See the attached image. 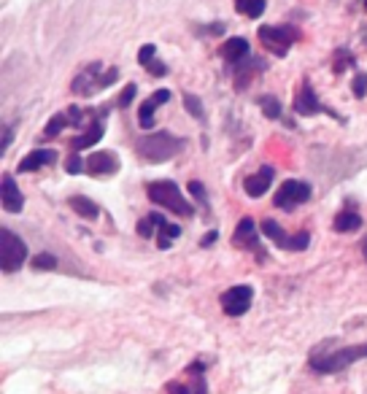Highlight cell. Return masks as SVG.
<instances>
[{"label": "cell", "instance_id": "cell-21", "mask_svg": "<svg viewBox=\"0 0 367 394\" xmlns=\"http://www.w3.org/2000/svg\"><path fill=\"white\" fill-rule=\"evenodd\" d=\"M262 232L268 235L270 241L275 243L278 248H287V251H292V235H287L284 230H281V224L273 222V219H265L262 222Z\"/></svg>", "mask_w": 367, "mask_h": 394}, {"label": "cell", "instance_id": "cell-12", "mask_svg": "<svg viewBox=\"0 0 367 394\" xmlns=\"http://www.w3.org/2000/svg\"><path fill=\"white\" fill-rule=\"evenodd\" d=\"M0 192H3V208H6L8 214H19V211L25 208L22 189L17 187V181H14L11 173H3V178H0Z\"/></svg>", "mask_w": 367, "mask_h": 394}, {"label": "cell", "instance_id": "cell-20", "mask_svg": "<svg viewBox=\"0 0 367 394\" xmlns=\"http://www.w3.org/2000/svg\"><path fill=\"white\" fill-rule=\"evenodd\" d=\"M68 205L74 208L78 214V219H87V222H95L100 216V205L92 200V197H84V195H74L68 197Z\"/></svg>", "mask_w": 367, "mask_h": 394}, {"label": "cell", "instance_id": "cell-31", "mask_svg": "<svg viewBox=\"0 0 367 394\" xmlns=\"http://www.w3.org/2000/svg\"><path fill=\"white\" fill-rule=\"evenodd\" d=\"M351 92H354V98H365L367 95V74H357L354 76V84H351Z\"/></svg>", "mask_w": 367, "mask_h": 394}, {"label": "cell", "instance_id": "cell-18", "mask_svg": "<svg viewBox=\"0 0 367 394\" xmlns=\"http://www.w3.org/2000/svg\"><path fill=\"white\" fill-rule=\"evenodd\" d=\"M248 41L241 38V35H235V38H227L224 44L219 46V54L221 60H227L230 65H238V62H244L246 57H248Z\"/></svg>", "mask_w": 367, "mask_h": 394}, {"label": "cell", "instance_id": "cell-13", "mask_svg": "<svg viewBox=\"0 0 367 394\" xmlns=\"http://www.w3.org/2000/svg\"><path fill=\"white\" fill-rule=\"evenodd\" d=\"M268 65H265V60H257V57H246L244 62H238V65H232V81H235V87L238 89H246L248 84H251V78L257 74H262Z\"/></svg>", "mask_w": 367, "mask_h": 394}, {"label": "cell", "instance_id": "cell-15", "mask_svg": "<svg viewBox=\"0 0 367 394\" xmlns=\"http://www.w3.org/2000/svg\"><path fill=\"white\" fill-rule=\"evenodd\" d=\"M100 76H103V65L100 62L87 65V71L78 78H74V92L76 95H95L100 89Z\"/></svg>", "mask_w": 367, "mask_h": 394}, {"label": "cell", "instance_id": "cell-6", "mask_svg": "<svg viewBox=\"0 0 367 394\" xmlns=\"http://www.w3.org/2000/svg\"><path fill=\"white\" fill-rule=\"evenodd\" d=\"M314 195V189H311V184H305V181H284L278 189H275V195H273V205L275 208H281V211H294V208H300L302 203H308Z\"/></svg>", "mask_w": 367, "mask_h": 394}, {"label": "cell", "instance_id": "cell-9", "mask_svg": "<svg viewBox=\"0 0 367 394\" xmlns=\"http://www.w3.org/2000/svg\"><path fill=\"white\" fill-rule=\"evenodd\" d=\"M251 300H254V292L248 284H238V286H230L227 292H221V308L227 316H244L246 311L251 308Z\"/></svg>", "mask_w": 367, "mask_h": 394}, {"label": "cell", "instance_id": "cell-30", "mask_svg": "<svg viewBox=\"0 0 367 394\" xmlns=\"http://www.w3.org/2000/svg\"><path fill=\"white\" fill-rule=\"evenodd\" d=\"M65 171L71 173V175H78L81 171H87V162L78 157V151L68 154V160H65Z\"/></svg>", "mask_w": 367, "mask_h": 394}, {"label": "cell", "instance_id": "cell-36", "mask_svg": "<svg viewBox=\"0 0 367 394\" xmlns=\"http://www.w3.org/2000/svg\"><path fill=\"white\" fill-rule=\"evenodd\" d=\"M117 78H119V71H117V68H108V71H105V76H100V89L111 87Z\"/></svg>", "mask_w": 367, "mask_h": 394}, {"label": "cell", "instance_id": "cell-7", "mask_svg": "<svg viewBox=\"0 0 367 394\" xmlns=\"http://www.w3.org/2000/svg\"><path fill=\"white\" fill-rule=\"evenodd\" d=\"M294 114H300V117H316V114H327V117H332V119H341L343 117L338 111H332V108H327L321 100L316 98V92H314V87H311V81L305 78L302 81V89H300V95L294 98L292 103Z\"/></svg>", "mask_w": 367, "mask_h": 394}, {"label": "cell", "instance_id": "cell-39", "mask_svg": "<svg viewBox=\"0 0 367 394\" xmlns=\"http://www.w3.org/2000/svg\"><path fill=\"white\" fill-rule=\"evenodd\" d=\"M11 138H14V130L11 127H3V151H8V146H11Z\"/></svg>", "mask_w": 367, "mask_h": 394}, {"label": "cell", "instance_id": "cell-23", "mask_svg": "<svg viewBox=\"0 0 367 394\" xmlns=\"http://www.w3.org/2000/svg\"><path fill=\"white\" fill-rule=\"evenodd\" d=\"M348 68H357V57H354V51L348 49V46H338L335 60H332V71L341 76V74H345Z\"/></svg>", "mask_w": 367, "mask_h": 394}, {"label": "cell", "instance_id": "cell-40", "mask_svg": "<svg viewBox=\"0 0 367 394\" xmlns=\"http://www.w3.org/2000/svg\"><path fill=\"white\" fill-rule=\"evenodd\" d=\"M224 33V25L221 22H214L211 27H205V35H221Z\"/></svg>", "mask_w": 367, "mask_h": 394}, {"label": "cell", "instance_id": "cell-35", "mask_svg": "<svg viewBox=\"0 0 367 394\" xmlns=\"http://www.w3.org/2000/svg\"><path fill=\"white\" fill-rule=\"evenodd\" d=\"M135 92H138V87H135V84H127V87H124V92L119 95V105L127 108V105L133 103V98H135Z\"/></svg>", "mask_w": 367, "mask_h": 394}, {"label": "cell", "instance_id": "cell-34", "mask_svg": "<svg viewBox=\"0 0 367 394\" xmlns=\"http://www.w3.org/2000/svg\"><path fill=\"white\" fill-rule=\"evenodd\" d=\"M154 227H157V222L151 219V214H146V216H144V219L138 222V227H135V230H138V235H144V238H148V235L154 232Z\"/></svg>", "mask_w": 367, "mask_h": 394}, {"label": "cell", "instance_id": "cell-17", "mask_svg": "<svg viewBox=\"0 0 367 394\" xmlns=\"http://www.w3.org/2000/svg\"><path fill=\"white\" fill-rule=\"evenodd\" d=\"M57 162V151L54 148H35V151H30L25 160L19 162V173H33V171H41V168H46V165H54Z\"/></svg>", "mask_w": 367, "mask_h": 394}, {"label": "cell", "instance_id": "cell-28", "mask_svg": "<svg viewBox=\"0 0 367 394\" xmlns=\"http://www.w3.org/2000/svg\"><path fill=\"white\" fill-rule=\"evenodd\" d=\"M33 271H57V265H60V259L54 257V254H46V251H41V254H35L33 257Z\"/></svg>", "mask_w": 367, "mask_h": 394}, {"label": "cell", "instance_id": "cell-11", "mask_svg": "<svg viewBox=\"0 0 367 394\" xmlns=\"http://www.w3.org/2000/svg\"><path fill=\"white\" fill-rule=\"evenodd\" d=\"M119 168H122L119 157L114 151H108V148L89 154V160H87V173L89 175H114V173H119Z\"/></svg>", "mask_w": 367, "mask_h": 394}, {"label": "cell", "instance_id": "cell-10", "mask_svg": "<svg viewBox=\"0 0 367 394\" xmlns=\"http://www.w3.org/2000/svg\"><path fill=\"white\" fill-rule=\"evenodd\" d=\"M232 243L238 248H246V251H254L257 257H259V262L265 259V254H262V248H259V238H257V227L251 222V216H244L238 227H235V232H232Z\"/></svg>", "mask_w": 367, "mask_h": 394}, {"label": "cell", "instance_id": "cell-27", "mask_svg": "<svg viewBox=\"0 0 367 394\" xmlns=\"http://www.w3.org/2000/svg\"><path fill=\"white\" fill-rule=\"evenodd\" d=\"M181 235V227L178 224H165V227H160V241H157V246L160 248H171L173 246V241Z\"/></svg>", "mask_w": 367, "mask_h": 394}, {"label": "cell", "instance_id": "cell-22", "mask_svg": "<svg viewBox=\"0 0 367 394\" xmlns=\"http://www.w3.org/2000/svg\"><path fill=\"white\" fill-rule=\"evenodd\" d=\"M359 227H362V216H359L357 211H351V208L341 211V214L335 216V222H332V230H335V232H354V230H359Z\"/></svg>", "mask_w": 367, "mask_h": 394}, {"label": "cell", "instance_id": "cell-3", "mask_svg": "<svg viewBox=\"0 0 367 394\" xmlns=\"http://www.w3.org/2000/svg\"><path fill=\"white\" fill-rule=\"evenodd\" d=\"M146 197L154 205L171 211L176 216H195V208L189 205V200L184 197L176 181H148Z\"/></svg>", "mask_w": 367, "mask_h": 394}, {"label": "cell", "instance_id": "cell-4", "mask_svg": "<svg viewBox=\"0 0 367 394\" xmlns=\"http://www.w3.org/2000/svg\"><path fill=\"white\" fill-rule=\"evenodd\" d=\"M262 46L273 51L275 57H287L289 49L294 46V41L300 38V30L294 25H262L257 30Z\"/></svg>", "mask_w": 367, "mask_h": 394}, {"label": "cell", "instance_id": "cell-25", "mask_svg": "<svg viewBox=\"0 0 367 394\" xmlns=\"http://www.w3.org/2000/svg\"><path fill=\"white\" fill-rule=\"evenodd\" d=\"M235 8L248 17V19H259L262 14H265V8H268V3L265 0H235Z\"/></svg>", "mask_w": 367, "mask_h": 394}, {"label": "cell", "instance_id": "cell-41", "mask_svg": "<svg viewBox=\"0 0 367 394\" xmlns=\"http://www.w3.org/2000/svg\"><path fill=\"white\" fill-rule=\"evenodd\" d=\"M362 254H365V259H367V238L362 241Z\"/></svg>", "mask_w": 367, "mask_h": 394}, {"label": "cell", "instance_id": "cell-32", "mask_svg": "<svg viewBox=\"0 0 367 394\" xmlns=\"http://www.w3.org/2000/svg\"><path fill=\"white\" fill-rule=\"evenodd\" d=\"M192 195H195L197 203H203V205H208V192H205V187L200 184V181H189V187H187Z\"/></svg>", "mask_w": 367, "mask_h": 394}, {"label": "cell", "instance_id": "cell-8", "mask_svg": "<svg viewBox=\"0 0 367 394\" xmlns=\"http://www.w3.org/2000/svg\"><path fill=\"white\" fill-rule=\"evenodd\" d=\"M187 375L192 381L187 384H178V381H171L165 384V394H208V381H205V365L197 359L187 368Z\"/></svg>", "mask_w": 367, "mask_h": 394}, {"label": "cell", "instance_id": "cell-1", "mask_svg": "<svg viewBox=\"0 0 367 394\" xmlns=\"http://www.w3.org/2000/svg\"><path fill=\"white\" fill-rule=\"evenodd\" d=\"M184 148H187V138H178V135H173L168 130L144 135V138L135 144V151H138L141 160H146V162H168L176 154H181Z\"/></svg>", "mask_w": 367, "mask_h": 394}, {"label": "cell", "instance_id": "cell-38", "mask_svg": "<svg viewBox=\"0 0 367 394\" xmlns=\"http://www.w3.org/2000/svg\"><path fill=\"white\" fill-rule=\"evenodd\" d=\"M216 238H219V232H216V230H211L208 235H203V241H200V246H203V248L214 246V243H216Z\"/></svg>", "mask_w": 367, "mask_h": 394}, {"label": "cell", "instance_id": "cell-29", "mask_svg": "<svg viewBox=\"0 0 367 394\" xmlns=\"http://www.w3.org/2000/svg\"><path fill=\"white\" fill-rule=\"evenodd\" d=\"M184 108L189 111V117H192V119H197V122H203V119H205L203 100L197 98V95H184Z\"/></svg>", "mask_w": 367, "mask_h": 394}, {"label": "cell", "instance_id": "cell-2", "mask_svg": "<svg viewBox=\"0 0 367 394\" xmlns=\"http://www.w3.org/2000/svg\"><path fill=\"white\" fill-rule=\"evenodd\" d=\"M367 357V343L362 345H345L338 351H327L324 345L314 348L311 354V370L321 372V375H330V372H341L348 365H354L357 359H365Z\"/></svg>", "mask_w": 367, "mask_h": 394}, {"label": "cell", "instance_id": "cell-37", "mask_svg": "<svg viewBox=\"0 0 367 394\" xmlns=\"http://www.w3.org/2000/svg\"><path fill=\"white\" fill-rule=\"evenodd\" d=\"M146 68H148V74L151 76H168V71H171L165 62H157V60H151Z\"/></svg>", "mask_w": 367, "mask_h": 394}, {"label": "cell", "instance_id": "cell-42", "mask_svg": "<svg viewBox=\"0 0 367 394\" xmlns=\"http://www.w3.org/2000/svg\"><path fill=\"white\" fill-rule=\"evenodd\" d=\"M365 8H367V0H365Z\"/></svg>", "mask_w": 367, "mask_h": 394}, {"label": "cell", "instance_id": "cell-24", "mask_svg": "<svg viewBox=\"0 0 367 394\" xmlns=\"http://www.w3.org/2000/svg\"><path fill=\"white\" fill-rule=\"evenodd\" d=\"M65 127H74V122H71V117H68V111H57L54 117L49 119V124L44 127V138L49 141V138H54V135H60Z\"/></svg>", "mask_w": 367, "mask_h": 394}, {"label": "cell", "instance_id": "cell-16", "mask_svg": "<svg viewBox=\"0 0 367 394\" xmlns=\"http://www.w3.org/2000/svg\"><path fill=\"white\" fill-rule=\"evenodd\" d=\"M168 100H171V89H157L151 98L144 100V105L138 108V124H141L144 130H151V127H154V111H157L162 103H168Z\"/></svg>", "mask_w": 367, "mask_h": 394}, {"label": "cell", "instance_id": "cell-5", "mask_svg": "<svg viewBox=\"0 0 367 394\" xmlns=\"http://www.w3.org/2000/svg\"><path fill=\"white\" fill-rule=\"evenodd\" d=\"M27 262V246L25 241L11 232V230H0V268L3 273H17Z\"/></svg>", "mask_w": 367, "mask_h": 394}, {"label": "cell", "instance_id": "cell-19", "mask_svg": "<svg viewBox=\"0 0 367 394\" xmlns=\"http://www.w3.org/2000/svg\"><path fill=\"white\" fill-rule=\"evenodd\" d=\"M103 117H105V111H98V117L89 122L87 132H84V135H76L74 141H71V148H74V151H81V148L95 146L100 138H103V122H100Z\"/></svg>", "mask_w": 367, "mask_h": 394}, {"label": "cell", "instance_id": "cell-26", "mask_svg": "<svg viewBox=\"0 0 367 394\" xmlns=\"http://www.w3.org/2000/svg\"><path fill=\"white\" fill-rule=\"evenodd\" d=\"M257 105L262 108V114L268 117V119H281V100L273 98V95H262V98H257Z\"/></svg>", "mask_w": 367, "mask_h": 394}, {"label": "cell", "instance_id": "cell-14", "mask_svg": "<svg viewBox=\"0 0 367 394\" xmlns=\"http://www.w3.org/2000/svg\"><path fill=\"white\" fill-rule=\"evenodd\" d=\"M273 178H275V168H270V165H262V168L254 173V175H248V178L244 181V192L248 197L268 195V189H270V184H273Z\"/></svg>", "mask_w": 367, "mask_h": 394}, {"label": "cell", "instance_id": "cell-33", "mask_svg": "<svg viewBox=\"0 0 367 394\" xmlns=\"http://www.w3.org/2000/svg\"><path fill=\"white\" fill-rule=\"evenodd\" d=\"M154 54H157V46H154V44H144V46H141V51H138V62L146 68L148 62L154 60Z\"/></svg>", "mask_w": 367, "mask_h": 394}]
</instances>
